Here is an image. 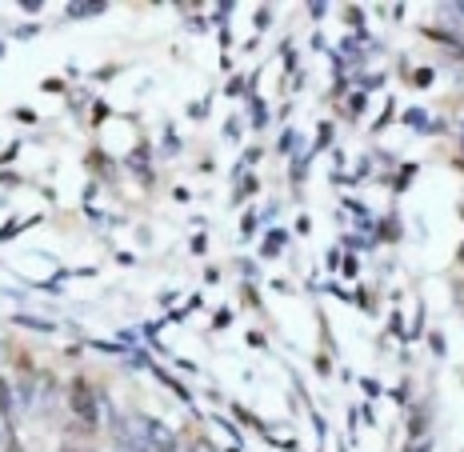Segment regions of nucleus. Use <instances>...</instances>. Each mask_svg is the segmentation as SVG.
Here are the masks:
<instances>
[{
    "mask_svg": "<svg viewBox=\"0 0 464 452\" xmlns=\"http://www.w3.org/2000/svg\"><path fill=\"white\" fill-rule=\"evenodd\" d=\"M69 404H72V412L81 416V424H96V401H92V392H89V384H84V381L72 384Z\"/></svg>",
    "mask_w": 464,
    "mask_h": 452,
    "instance_id": "f257e3e1",
    "label": "nucleus"
},
{
    "mask_svg": "<svg viewBox=\"0 0 464 452\" xmlns=\"http://www.w3.org/2000/svg\"><path fill=\"white\" fill-rule=\"evenodd\" d=\"M104 12V0H72L69 4V16H96Z\"/></svg>",
    "mask_w": 464,
    "mask_h": 452,
    "instance_id": "f03ea898",
    "label": "nucleus"
},
{
    "mask_svg": "<svg viewBox=\"0 0 464 452\" xmlns=\"http://www.w3.org/2000/svg\"><path fill=\"white\" fill-rule=\"evenodd\" d=\"M12 408V388H9V381L0 376V412H9Z\"/></svg>",
    "mask_w": 464,
    "mask_h": 452,
    "instance_id": "7ed1b4c3",
    "label": "nucleus"
},
{
    "mask_svg": "<svg viewBox=\"0 0 464 452\" xmlns=\"http://www.w3.org/2000/svg\"><path fill=\"white\" fill-rule=\"evenodd\" d=\"M21 324H29V328H36V332H49L52 328L49 321H32V316H21Z\"/></svg>",
    "mask_w": 464,
    "mask_h": 452,
    "instance_id": "20e7f679",
    "label": "nucleus"
},
{
    "mask_svg": "<svg viewBox=\"0 0 464 452\" xmlns=\"http://www.w3.org/2000/svg\"><path fill=\"white\" fill-rule=\"evenodd\" d=\"M61 452H92V448H89V444H64Z\"/></svg>",
    "mask_w": 464,
    "mask_h": 452,
    "instance_id": "39448f33",
    "label": "nucleus"
},
{
    "mask_svg": "<svg viewBox=\"0 0 464 452\" xmlns=\"http://www.w3.org/2000/svg\"><path fill=\"white\" fill-rule=\"evenodd\" d=\"M196 452H212V448H208V441H196Z\"/></svg>",
    "mask_w": 464,
    "mask_h": 452,
    "instance_id": "423d86ee",
    "label": "nucleus"
},
{
    "mask_svg": "<svg viewBox=\"0 0 464 452\" xmlns=\"http://www.w3.org/2000/svg\"><path fill=\"white\" fill-rule=\"evenodd\" d=\"M0 452H4V428H0Z\"/></svg>",
    "mask_w": 464,
    "mask_h": 452,
    "instance_id": "0eeeda50",
    "label": "nucleus"
},
{
    "mask_svg": "<svg viewBox=\"0 0 464 452\" xmlns=\"http://www.w3.org/2000/svg\"><path fill=\"white\" fill-rule=\"evenodd\" d=\"M456 12H460V16H464V4H456Z\"/></svg>",
    "mask_w": 464,
    "mask_h": 452,
    "instance_id": "6e6552de",
    "label": "nucleus"
},
{
    "mask_svg": "<svg viewBox=\"0 0 464 452\" xmlns=\"http://www.w3.org/2000/svg\"><path fill=\"white\" fill-rule=\"evenodd\" d=\"M460 261H464V252H460Z\"/></svg>",
    "mask_w": 464,
    "mask_h": 452,
    "instance_id": "1a4fd4ad",
    "label": "nucleus"
}]
</instances>
